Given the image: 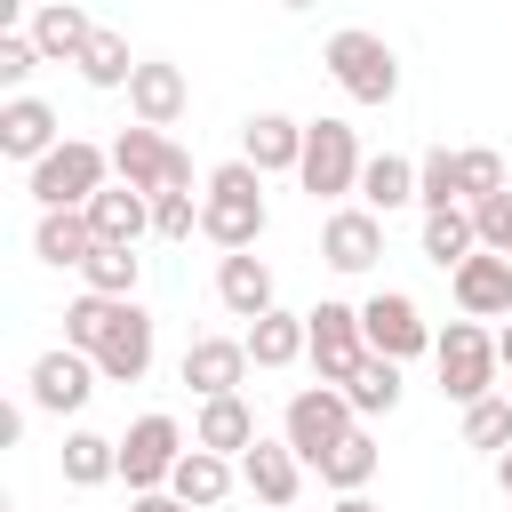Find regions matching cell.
<instances>
[{
	"label": "cell",
	"instance_id": "obj_25",
	"mask_svg": "<svg viewBox=\"0 0 512 512\" xmlns=\"http://www.w3.org/2000/svg\"><path fill=\"white\" fill-rule=\"evenodd\" d=\"M88 224H96V240L136 248V240L152 232V192H136V184H104V192L88 200Z\"/></svg>",
	"mask_w": 512,
	"mask_h": 512
},
{
	"label": "cell",
	"instance_id": "obj_29",
	"mask_svg": "<svg viewBox=\"0 0 512 512\" xmlns=\"http://www.w3.org/2000/svg\"><path fill=\"white\" fill-rule=\"evenodd\" d=\"M56 464H64L72 488H104V480H120V440H104V432L80 424V432H64V456Z\"/></svg>",
	"mask_w": 512,
	"mask_h": 512
},
{
	"label": "cell",
	"instance_id": "obj_21",
	"mask_svg": "<svg viewBox=\"0 0 512 512\" xmlns=\"http://www.w3.org/2000/svg\"><path fill=\"white\" fill-rule=\"evenodd\" d=\"M32 256L56 264V272H80V264L96 256V224H88V208H40V224H32Z\"/></svg>",
	"mask_w": 512,
	"mask_h": 512
},
{
	"label": "cell",
	"instance_id": "obj_38",
	"mask_svg": "<svg viewBox=\"0 0 512 512\" xmlns=\"http://www.w3.org/2000/svg\"><path fill=\"white\" fill-rule=\"evenodd\" d=\"M40 72V48H32V32L16 24V32H0V88L8 96H24V80Z\"/></svg>",
	"mask_w": 512,
	"mask_h": 512
},
{
	"label": "cell",
	"instance_id": "obj_46",
	"mask_svg": "<svg viewBox=\"0 0 512 512\" xmlns=\"http://www.w3.org/2000/svg\"><path fill=\"white\" fill-rule=\"evenodd\" d=\"M24 8H56V0H24Z\"/></svg>",
	"mask_w": 512,
	"mask_h": 512
},
{
	"label": "cell",
	"instance_id": "obj_17",
	"mask_svg": "<svg viewBox=\"0 0 512 512\" xmlns=\"http://www.w3.org/2000/svg\"><path fill=\"white\" fill-rule=\"evenodd\" d=\"M240 160H248L256 176H296V168H304V120H288V112H248Z\"/></svg>",
	"mask_w": 512,
	"mask_h": 512
},
{
	"label": "cell",
	"instance_id": "obj_31",
	"mask_svg": "<svg viewBox=\"0 0 512 512\" xmlns=\"http://www.w3.org/2000/svg\"><path fill=\"white\" fill-rule=\"evenodd\" d=\"M120 304H128V296H88V288H80V296L64 304V344L96 360V352H104V336H112V320H120Z\"/></svg>",
	"mask_w": 512,
	"mask_h": 512
},
{
	"label": "cell",
	"instance_id": "obj_14",
	"mask_svg": "<svg viewBox=\"0 0 512 512\" xmlns=\"http://www.w3.org/2000/svg\"><path fill=\"white\" fill-rule=\"evenodd\" d=\"M448 288H456V312L464 320H512V256L480 248V256H464L448 272Z\"/></svg>",
	"mask_w": 512,
	"mask_h": 512
},
{
	"label": "cell",
	"instance_id": "obj_36",
	"mask_svg": "<svg viewBox=\"0 0 512 512\" xmlns=\"http://www.w3.org/2000/svg\"><path fill=\"white\" fill-rule=\"evenodd\" d=\"M464 448H488V456L512 448V400H504V392H488V400L464 408Z\"/></svg>",
	"mask_w": 512,
	"mask_h": 512
},
{
	"label": "cell",
	"instance_id": "obj_34",
	"mask_svg": "<svg viewBox=\"0 0 512 512\" xmlns=\"http://www.w3.org/2000/svg\"><path fill=\"white\" fill-rule=\"evenodd\" d=\"M416 208L432 216V208H464V176H456V152L448 144H432L424 160H416Z\"/></svg>",
	"mask_w": 512,
	"mask_h": 512
},
{
	"label": "cell",
	"instance_id": "obj_27",
	"mask_svg": "<svg viewBox=\"0 0 512 512\" xmlns=\"http://www.w3.org/2000/svg\"><path fill=\"white\" fill-rule=\"evenodd\" d=\"M376 464H384L376 432H368V424H352V432H344V440H336V448H328V456H320L312 472H320V480H328L336 496H360V488L376 480Z\"/></svg>",
	"mask_w": 512,
	"mask_h": 512
},
{
	"label": "cell",
	"instance_id": "obj_7",
	"mask_svg": "<svg viewBox=\"0 0 512 512\" xmlns=\"http://www.w3.org/2000/svg\"><path fill=\"white\" fill-rule=\"evenodd\" d=\"M352 424H360V408H352L336 384H304V392H288V408H280V440H288L304 464H320Z\"/></svg>",
	"mask_w": 512,
	"mask_h": 512
},
{
	"label": "cell",
	"instance_id": "obj_6",
	"mask_svg": "<svg viewBox=\"0 0 512 512\" xmlns=\"http://www.w3.org/2000/svg\"><path fill=\"white\" fill-rule=\"evenodd\" d=\"M112 176L136 184V192H152V200H160V192H192V152H176L160 128L136 120V128L112 136Z\"/></svg>",
	"mask_w": 512,
	"mask_h": 512
},
{
	"label": "cell",
	"instance_id": "obj_33",
	"mask_svg": "<svg viewBox=\"0 0 512 512\" xmlns=\"http://www.w3.org/2000/svg\"><path fill=\"white\" fill-rule=\"evenodd\" d=\"M344 400H352L360 416H392V408H400V360H384V352H368V360L352 368V384H344Z\"/></svg>",
	"mask_w": 512,
	"mask_h": 512
},
{
	"label": "cell",
	"instance_id": "obj_44",
	"mask_svg": "<svg viewBox=\"0 0 512 512\" xmlns=\"http://www.w3.org/2000/svg\"><path fill=\"white\" fill-rule=\"evenodd\" d=\"M496 488H504V496H512V448H504V456H496Z\"/></svg>",
	"mask_w": 512,
	"mask_h": 512
},
{
	"label": "cell",
	"instance_id": "obj_42",
	"mask_svg": "<svg viewBox=\"0 0 512 512\" xmlns=\"http://www.w3.org/2000/svg\"><path fill=\"white\" fill-rule=\"evenodd\" d=\"M328 512H376V504H368V488H360V496H336Z\"/></svg>",
	"mask_w": 512,
	"mask_h": 512
},
{
	"label": "cell",
	"instance_id": "obj_4",
	"mask_svg": "<svg viewBox=\"0 0 512 512\" xmlns=\"http://www.w3.org/2000/svg\"><path fill=\"white\" fill-rule=\"evenodd\" d=\"M432 368H440V392H448L456 408L488 400V392H496V376H504V360H496V336H488L480 320H448V328L432 336Z\"/></svg>",
	"mask_w": 512,
	"mask_h": 512
},
{
	"label": "cell",
	"instance_id": "obj_19",
	"mask_svg": "<svg viewBox=\"0 0 512 512\" xmlns=\"http://www.w3.org/2000/svg\"><path fill=\"white\" fill-rule=\"evenodd\" d=\"M24 32H32L40 64H80V56H88V40H96L104 24H96L80 0H56V8H32V24H24Z\"/></svg>",
	"mask_w": 512,
	"mask_h": 512
},
{
	"label": "cell",
	"instance_id": "obj_23",
	"mask_svg": "<svg viewBox=\"0 0 512 512\" xmlns=\"http://www.w3.org/2000/svg\"><path fill=\"white\" fill-rule=\"evenodd\" d=\"M216 304H224L232 320H264V312H272V264H264L256 248L224 256V264H216Z\"/></svg>",
	"mask_w": 512,
	"mask_h": 512
},
{
	"label": "cell",
	"instance_id": "obj_10",
	"mask_svg": "<svg viewBox=\"0 0 512 512\" xmlns=\"http://www.w3.org/2000/svg\"><path fill=\"white\" fill-rule=\"evenodd\" d=\"M360 336H368V352H384V360H416V352H432V320L416 312L408 288H376V296L360 304Z\"/></svg>",
	"mask_w": 512,
	"mask_h": 512
},
{
	"label": "cell",
	"instance_id": "obj_1",
	"mask_svg": "<svg viewBox=\"0 0 512 512\" xmlns=\"http://www.w3.org/2000/svg\"><path fill=\"white\" fill-rule=\"evenodd\" d=\"M264 224H272V208H264V176L248 160H224V168L200 176V240H216L224 256H240V248L264 240Z\"/></svg>",
	"mask_w": 512,
	"mask_h": 512
},
{
	"label": "cell",
	"instance_id": "obj_8",
	"mask_svg": "<svg viewBox=\"0 0 512 512\" xmlns=\"http://www.w3.org/2000/svg\"><path fill=\"white\" fill-rule=\"evenodd\" d=\"M184 424L168 416V408H152V416H136L128 432H120V480L136 488V496H152V488H168V472L184 464Z\"/></svg>",
	"mask_w": 512,
	"mask_h": 512
},
{
	"label": "cell",
	"instance_id": "obj_24",
	"mask_svg": "<svg viewBox=\"0 0 512 512\" xmlns=\"http://www.w3.org/2000/svg\"><path fill=\"white\" fill-rule=\"evenodd\" d=\"M232 488H240V464H232V456H216V448H184V464L168 472V496H184L192 512H216Z\"/></svg>",
	"mask_w": 512,
	"mask_h": 512
},
{
	"label": "cell",
	"instance_id": "obj_22",
	"mask_svg": "<svg viewBox=\"0 0 512 512\" xmlns=\"http://www.w3.org/2000/svg\"><path fill=\"white\" fill-rule=\"evenodd\" d=\"M264 432H256V408L240 400V392H224V400H200V416H192V448H216V456H248Z\"/></svg>",
	"mask_w": 512,
	"mask_h": 512
},
{
	"label": "cell",
	"instance_id": "obj_39",
	"mask_svg": "<svg viewBox=\"0 0 512 512\" xmlns=\"http://www.w3.org/2000/svg\"><path fill=\"white\" fill-rule=\"evenodd\" d=\"M200 232V200L192 192H160L152 200V240H192Z\"/></svg>",
	"mask_w": 512,
	"mask_h": 512
},
{
	"label": "cell",
	"instance_id": "obj_5",
	"mask_svg": "<svg viewBox=\"0 0 512 512\" xmlns=\"http://www.w3.org/2000/svg\"><path fill=\"white\" fill-rule=\"evenodd\" d=\"M360 168H368V152H360V136H352V120H304V168H296V184L312 192V200H344V192H360Z\"/></svg>",
	"mask_w": 512,
	"mask_h": 512
},
{
	"label": "cell",
	"instance_id": "obj_37",
	"mask_svg": "<svg viewBox=\"0 0 512 512\" xmlns=\"http://www.w3.org/2000/svg\"><path fill=\"white\" fill-rule=\"evenodd\" d=\"M456 176H464V208H480V200H496V192H504V152L464 144V152H456Z\"/></svg>",
	"mask_w": 512,
	"mask_h": 512
},
{
	"label": "cell",
	"instance_id": "obj_15",
	"mask_svg": "<svg viewBox=\"0 0 512 512\" xmlns=\"http://www.w3.org/2000/svg\"><path fill=\"white\" fill-rule=\"evenodd\" d=\"M56 144H64V120H56V104H40L32 88L0 104V152H8V160H24V168H40V160H48Z\"/></svg>",
	"mask_w": 512,
	"mask_h": 512
},
{
	"label": "cell",
	"instance_id": "obj_13",
	"mask_svg": "<svg viewBox=\"0 0 512 512\" xmlns=\"http://www.w3.org/2000/svg\"><path fill=\"white\" fill-rule=\"evenodd\" d=\"M248 336H192L184 344V360H176V376L200 392V400H224V392H240L248 384Z\"/></svg>",
	"mask_w": 512,
	"mask_h": 512
},
{
	"label": "cell",
	"instance_id": "obj_30",
	"mask_svg": "<svg viewBox=\"0 0 512 512\" xmlns=\"http://www.w3.org/2000/svg\"><path fill=\"white\" fill-rule=\"evenodd\" d=\"M424 256H432L440 272H456L464 256H480V224H472V208H432V216H424Z\"/></svg>",
	"mask_w": 512,
	"mask_h": 512
},
{
	"label": "cell",
	"instance_id": "obj_12",
	"mask_svg": "<svg viewBox=\"0 0 512 512\" xmlns=\"http://www.w3.org/2000/svg\"><path fill=\"white\" fill-rule=\"evenodd\" d=\"M376 256H384V216L376 208H328L320 216V264L328 272L360 280V272H376Z\"/></svg>",
	"mask_w": 512,
	"mask_h": 512
},
{
	"label": "cell",
	"instance_id": "obj_41",
	"mask_svg": "<svg viewBox=\"0 0 512 512\" xmlns=\"http://www.w3.org/2000/svg\"><path fill=\"white\" fill-rule=\"evenodd\" d=\"M128 512H192V504L168 496V488H152V496H128Z\"/></svg>",
	"mask_w": 512,
	"mask_h": 512
},
{
	"label": "cell",
	"instance_id": "obj_45",
	"mask_svg": "<svg viewBox=\"0 0 512 512\" xmlns=\"http://www.w3.org/2000/svg\"><path fill=\"white\" fill-rule=\"evenodd\" d=\"M280 8H296V16H304V8H320V0H280Z\"/></svg>",
	"mask_w": 512,
	"mask_h": 512
},
{
	"label": "cell",
	"instance_id": "obj_2",
	"mask_svg": "<svg viewBox=\"0 0 512 512\" xmlns=\"http://www.w3.org/2000/svg\"><path fill=\"white\" fill-rule=\"evenodd\" d=\"M320 64H328V80H336L352 104H392V96H400V56H392V40H384V32L344 24V32H328Z\"/></svg>",
	"mask_w": 512,
	"mask_h": 512
},
{
	"label": "cell",
	"instance_id": "obj_11",
	"mask_svg": "<svg viewBox=\"0 0 512 512\" xmlns=\"http://www.w3.org/2000/svg\"><path fill=\"white\" fill-rule=\"evenodd\" d=\"M304 320H312V352H304V360L320 368V384H336V392H344V384H352V368L368 360V336H360V304H312Z\"/></svg>",
	"mask_w": 512,
	"mask_h": 512
},
{
	"label": "cell",
	"instance_id": "obj_20",
	"mask_svg": "<svg viewBox=\"0 0 512 512\" xmlns=\"http://www.w3.org/2000/svg\"><path fill=\"white\" fill-rule=\"evenodd\" d=\"M96 368H104V384H144V368H152V312H144L136 296L120 304V320H112Z\"/></svg>",
	"mask_w": 512,
	"mask_h": 512
},
{
	"label": "cell",
	"instance_id": "obj_26",
	"mask_svg": "<svg viewBox=\"0 0 512 512\" xmlns=\"http://www.w3.org/2000/svg\"><path fill=\"white\" fill-rule=\"evenodd\" d=\"M304 352H312V320L304 312H280L272 304L264 320H248V360L256 368H296Z\"/></svg>",
	"mask_w": 512,
	"mask_h": 512
},
{
	"label": "cell",
	"instance_id": "obj_16",
	"mask_svg": "<svg viewBox=\"0 0 512 512\" xmlns=\"http://www.w3.org/2000/svg\"><path fill=\"white\" fill-rule=\"evenodd\" d=\"M184 104H192V80H184V64H168V56H144V64H136V80H128V112H136L144 128H176V120H184Z\"/></svg>",
	"mask_w": 512,
	"mask_h": 512
},
{
	"label": "cell",
	"instance_id": "obj_40",
	"mask_svg": "<svg viewBox=\"0 0 512 512\" xmlns=\"http://www.w3.org/2000/svg\"><path fill=\"white\" fill-rule=\"evenodd\" d=\"M472 224H480V248H496V256H512V192H496V200H480V208H472Z\"/></svg>",
	"mask_w": 512,
	"mask_h": 512
},
{
	"label": "cell",
	"instance_id": "obj_9",
	"mask_svg": "<svg viewBox=\"0 0 512 512\" xmlns=\"http://www.w3.org/2000/svg\"><path fill=\"white\" fill-rule=\"evenodd\" d=\"M96 384H104V368H96L88 352L56 344V352L32 360V376H24V408H40V416H80Z\"/></svg>",
	"mask_w": 512,
	"mask_h": 512
},
{
	"label": "cell",
	"instance_id": "obj_28",
	"mask_svg": "<svg viewBox=\"0 0 512 512\" xmlns=\"http://www.w3.org/2000/svg\"><path fill=\"white\" fill-rule=\"evenodd\" d=\"M360 208H376V216L416 208V160H408V152H368V168H360Z\"/></svg>",
	"mask_w": 512,
	"mask_h": 512
},
{
	"label": "cell",
	"instance_id": "obj_32",
	"mask_svg": "<svg viewBox=\"0 0 512 512\" xmlns=\"http://www.w3.org/2000/svg\"><path fill=\"white\" fill-rule=\"evenodd\" d=\"M80 280H88V296H136L144 256H136V248H120V240H96V256L80 264Z\"/></svg>",
	"mask_w": 512,
	"mask_h": 512
},
{
	"label": "cell",
	"instance_id": "obj_35",
	"mask_svg": "<svg viewBox=\"0 0 512 512\" xmlns=\"http://www.w3.org/2000/svg\"><path fill=\"white\" fill-rule=\"evenodd\" d=\"M136 64H144V56H128V40H120V32H96V40H88V56H80V80H88V88H128V80H136Z\"/></svg>",
	"mask_w": 512,
	"mask_h": 512
},
{
	"label": "cell",
	"instance_id": "obj_3",
	"mask_svg": "<svg viewBox=\"0 0 512 512\" xmlns=\"http://www.w3.org/2000/svg\"><path fill=\"white\" fill-rule=\"evenodd\" d=\"M104 184H112V144H88V136H64L40 168H24V192L40 208H88Z\"/></svg>",
	"mask_w": 512,
	"mask_h": 512
},
{
	"label": "cell",
	"instance_id": "obj_18",
	"mask_svg": "<svg viewBox=\"0 0 512 512\" xmlns=\"http://www.w3.org/2000/svg\"><path fill=\"white\" fill-rule=\"evenodd\" d=\"M240 488H248L256 504H272V512H296V488H304V456H296L288 440H256V448L240 456Z\"/></svg>",
	"mask_w": 512,
	"mask_h": 512
},
{
	"label": "cell",
	"instance_id": "obj_43",
	"mask_svg": "<svg viewBox=\"0 0 512 512\" xmlns=\"http://www.w3.org/2000/svg\"><path fill=\"white\" fill-rule=\"evenodd\" d=\"M496 360H504V376H512V320L496 328Z\"/></svg>",
	"mask_w": 512,
	"mask_h": 512
}]
</instances>
